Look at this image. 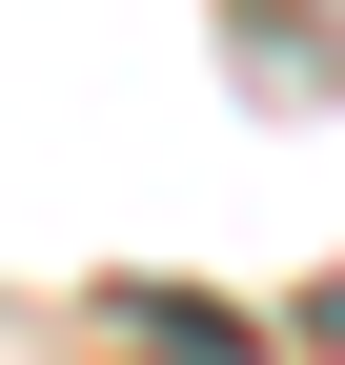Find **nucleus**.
Masks as SVG:
<instances>
[{"label":"nucleus","mask_w":345,"mask_h":365,"mask_svg":"<svg viewBox=\"0 0 345 365\" xmlns=\"http://www.w3.org/2000/svg\"><path fill=\"white\" fill-rule=\"evenodd\" d=\"M305 325H325V345H345V284H325V304H305Z\"/></svg>","instance_id":"1"}]
</instances>
